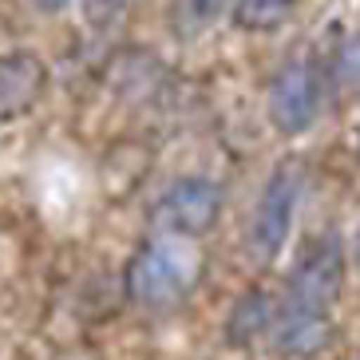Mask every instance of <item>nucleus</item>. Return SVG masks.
I'll return each mask as SVG.
<instances>
[{
  "label": "nucleus",
  "mask_w": 360,
  "mask_h": 360,
  "mask_svg": "<svg viewBox=\"0 0 360 360\" xmlns=\"http://www.w3.org/2000/svg\"><path fill=\"white\" fill-rule=\"evenodd\" d=\"M340 293H345V242L337 230H328L305 242L297 265L289 269L274 317V349L289 360L317 356L333 337Z\"/></svg>",
  "instance_id": "nucleus-1"
},
{
  "label": "nucleus",
  "mask_w": 360,
  "mask_h": 360,
  "mask_svg": "<svg viewBox=\"0 0 360 360\" xmlns=\"http://www.w3.org/2000/svg\"><path fill=\"white\" fill-rule=\"evenodd\" d=\"M194 238H179V233H159L147 245H139L135 257L127 262V297L139 309L150 313H167V309L182 305L191 289L202 277V257L194 250Z\"/></svg>",
  "instance_id": "nucleus-2"
},
{
  "label": "nucleus",
  "mask_w": 360,
  "mask_h": 360,
  "mask_svg": "<svg viewBox=\"0 0 360 360\" xmlns=\"http://www.w3.org/2000/svg\"><path fill=\"white\" fill-rule=\"evenodd\" d=\"M297 202H301V162L281 159L269 170L265 191L257 198V210L250 218V254L257 262H274L285 250L289 233H293Z\"/></svg>",
  "instance_id": "nucleus-3"
},
{
  "label": "nucleus",
  "mask_w": 360,
  "mask_h": 360,
  "mask_svg": "<svg viewBox=\"0 0 360 360\" xmlns=\"http://www.w3.org/2000/svg\"><path fill=\"white\" fill-rule=\"evenodd\" d=\"M269 123L277 127V135L297 139L313 127V119L321 111V72L313 60L293 56L274 72L269 79Z\"/></svg>",
  "instance_id": "nucleus-4"
},
{
  "label": "nucleus",
  "mask_w": 360,
  "mask_h": 360,
  "mask_svg": "<svg viewBox=\"0 0 360 360\" xmlns=\"http://www.w3.org/2000/svg\"><path fill=\"white\" fill-rule=\"evenodd\" d=\"M222 214V186L214 179H179L155 206L159 233H179V238H202L218 226Z\"/></svg>",
  "instance_id": "nucleus-5"
},
{
  "label": "nucleus",
  "mask_w": 360,
  "mask_h": 360,
  "mask_svg": "<svg viewBox=\"0 0 360 360\" xmlns=\"http://www.w3.org/2000/svg\"><path fill=\"white\" fill-rule=\"evenodd\" d=\"M48 91V68L36 52H0V123H16Z\"/></svg>",
  "instance_id": "nucleus-6"
},
{
  "label": "nucleus",
  "mask_w": 360,
  "mask_h": 360,
  "mask_svg": "<svg viewBox=\"0 0 360 360\" xmlns=\"http://www.w3.org/2000/svg\"><path fill=\"white\" fill-rule=\"evenodd\" d=\"M274 317H277V301L265 289H250V293L233 305L230 321H226V340L245 349L254 340L265 337V328H274Z\"/></svg>",
  "instance_id": "nucleus-7"
},
{
  "label": "nucleus",
  "mask_w": 360,
  "mask_h": 360,
  "mask_svg": "<svg viewBox=\"0 0 360 360\" xmlns=\"http://www.w3.org/2000/svg\"><path fill=\"white\" fill-rule=\"evenodd\" d=\"M297 0H233L230 20L242 32H274L281 24H289Z\"/></svg>",
  "instance_id": "nucleus-8"
},
{
  "label": "nucleus",
  "mask_w": 360,
  "mask_h": 360,
  "mask_svg": "<svg viewBox=\"0 0 360 360\" xmlns=\"http://www.w3.org/2000/svg\"><path fill=\"white\" fill-rule=\"evenodd\" d=\"M131 4H135V0H87V16L96 24H111L115 16H123Z\"/></svg>",
  "instance_id": "nucleus-9"
},
{
  "label": "nucleus",
  "mask_w": 360,
  "mask_h": 360,
  "mask_svg": "<svg viewBox=\"0 0 360 360\" xmlns=\"http://www.w3.org/2000/svg\"><path fill=\"white\" fill-rule=\"evenodd\" d=\"M186 4H191V16H194V20L206 24L210 16H218L222 8H230L233 0H186Z\"/></svg>",
  "instance_id": "nucleus-10"
},
{
  "label": "nucleus",
  "mask_w": 360,
  "mask_h": 360,
  "mask_svg": "<svg viewBox=\"0 0 360 360\" xmlns=\"http://www.w3.org/2000/svg\"><path fill=\"white\" fill-rule=\"evenodd\" d=\"M72 0H32V8H40V12H64Z\"/></svg>",
  "instance_id": "nucleus-11"
}]
</instances>
